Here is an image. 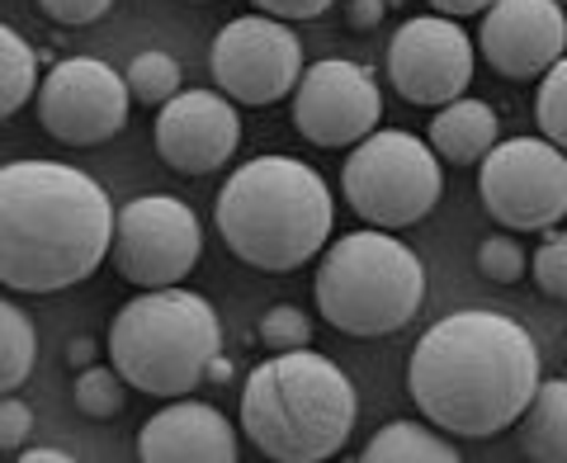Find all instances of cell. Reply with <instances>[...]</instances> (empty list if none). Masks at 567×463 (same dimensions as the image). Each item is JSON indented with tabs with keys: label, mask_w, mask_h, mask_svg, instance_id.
I'll use <instances>...</instances> for the list:
<instances>
[{
	"label": "cell",
	"mask_w": 567,
	"mask_h": 463,
	"mask_svg": "<svg viewBox=\"0 0 567 463\" xmlns=\"http://www.w3.org/2000/svg\"><path fill=\"white\" fill-rule=\"evenodd\" d=\"M539 383L535 336L516 317L487 308L440 317L406 364V393L416 412L458 440H492L511 431Z\"/></svg>",
	"instance_id": "cell-1"
},
{
	"label": "cell",
	"mask_w": 567,
	"mask_h": 463,
	"mask_svg": "<svg viewBox=\"0 0 567 463\" xmlns=\"http://www.w3.org/2000/svg\"><path fill=\"white\" fill-rule=\"evenodd\" d=\"M118 208L110 189L62 162L0 171V279L10 294H62L110 260Z\"/></svg>",
	"instance_id": "cell-2"
},
{
	"label": "cell",
	"mask_w": 567,
	"mask_h": 463,
	"mask_svg": "<svg viewBox=\"0 0 567 463\" xmlns=\"http://www.w3.org/2000/svg\"><path fill=\"white\" fill-rule=\"evenodd\" d=\"M336 227L327 181L298 156H251L218 194V237L241 265L265 275L303 270Z\"/></svg>",
	"instance_id": "cell-3"
},
{
	"label": "cell",
	"mask_w": 567,
	"mask_h": 463,
	"mask_svg": "<svg viewBox=\"0 0 567 463\" xmlns=\"http://www.w3.org/2000/svg\"><path fill=\"white\" fill-rule=\"evenodd\" d=\"M354 383L312 346L260 360L241 383V431L275 463H322L354 431Z\"/></svg>",
	"instance_id": "cell-4"
},
{
	"label": "cell",
	"mask_w": 567,
	"mask_h": 463,
	"mask_svg": "<svg viewBox=\"0 0 567 463\" xmlns=\"http://www.w3.org/2000/svg\"><path fill=\"white\" fill-rule=\"evenodd\" d=\"M223 354V322L204 294L181 284L142 289L110 327V364L147 398H185Z\"/></svg>",
	"instance_id": "cell-5"
},
{
	"label": "cell",
	"mask_w": 567,
	"mask_h": 463,
	"mask_svg": "<svg viewBox=\"0 0 567 463\" xmlns=\"http://www.w3.org/2000/svg\"><path fill=\"white\" fill-rule=\"evenodd\" d=\"M317 308L341 336H393L425 302V265L388 227H360L331 241L312 279Z\"/></svg>",
	"instance_id": "cell-6"
},
{
	"label": "cell",
	"mask_w": 567,
	"mask_h": 463,
	"mask_svg": "<svg viewBox=\"0 0 567 463\" xmlns=\"http://www.w3.org/2000/svg\"><path fill=\"white\" fill-rule=\"evenodd\" d=\"M341 189L360 223L402 232L431 218V208L445 194V171H440V152L431 147V137L421 142L416 133L379 128L350 147Z\"/></svg>",
	"instance_id": "cell-7"
},
{
	"label": "cell",
	"mask_w": 567,
	"mask_h": 463,
	"mask_svg": "<svg viewBox=\"0 0 567 463\" xmlns=\"http://www.w3.org/2000/svg\"><path fill=\"white\" fill-rule=\"evenodd\" d=\"M477 194L506 232H548L567 218V152L544 133L496 142L483 156Z\"/></svg>",
	"instance_id": "cell-8"
},
{
	"label": "cell",
	"mask_w": 567,
	"mask_h": 463,
	"mask_svg": "<svg viewBox=\"0 0 567 463\" xmlns=\"http://www.w3.org/2000/svg\"><path fill=\"white\" fill-rule=\"evenodd\" d=\"M204 256V227L194 208L171 194H142L118 208L110 260L133 289H171L194 275Z\"/></svg>",
	"instance_id": "cell-9"
},
{
	"label": "cell",
	"mask_w": 567,
	"mask_h": 463,
	"mask_svg": "<svg viewBox=\"0 0 567 463\" xmlns=\"http://www.w3.org/2000/svg\"><path fill=\"white\" fill-rule=\"evenodd\" d=\"M213 81H218L223 95H233L237 104H265L289 100V91H298L303 81V43L289 29V20H275V14H241V20H227L213 39L208 52Z\"/></svg>",
	"instance_id": "cell-10"
},
{
	"label": "cell",
	"mask_w": 567,
	"mask_h": 463,
	"mask_svg": "<svg viewBox=\"0 0 567 463\" xmlns=\"http://www.w3.org/2000/svg\"><path fill=\"white\" fill-rule=\"evenodd\" d=\"M128 76L104 58H62L39 85V123L66 147H100L128 123Z\"/></svg>",
	"instance_id": "cell-11"
},
{
	"label": "cell",
	"mask_w": 567,
	"mask_h": 463,
	"mask_svg": "<svg viewBox=\"0 0 567 463\" xmlns=\"http://www.w3.org/2000/svg\"><path fill=\"white\" fill-rule=\"evenodd\" d=\"M477 48L450 14H416L388 39V81L406 104H450L468 91Z\"/></svg>",
	"instance_id": "cell-12"
},
{
	"label": "cell",
	"mask_w": 567,
	"mask_h": 463,
	"mask_svg": "<svg viewBox=\"0 0 567 463\" xmlns=\"http://www.w3.org/2000/svg\"><path fill=\"white\" fill-rule=\"evenodd\" d=\"M383 91L369 66L346 58H322L303 71L293 91V128L317 147H354L379 133Z\"/></svg>",
	"instance_id": "cell-13"
},
{
	"label": "cell",
	"mask_w": 567,
	"mask_h": 463,
	"mask_svg": "<svg viewBox=\"0 0 567 463\" xmlns=\"http://www.w3.org/2000/svg\"><path fill=\"white\" fill-rule=\"evenodd\" d=\"M477 52L506 81H539L567 58V6L558 0H496L477 29Z\"/></svg>",
	"instance_id": "cell-14"
},
{
	"label": "cell",
	"mask_w": 567,
	"mask_h": 463,
	"mask_svg": "<svg viewBox=\"0 0 567 463\" xmlns=\"http://www.w3.org/2000/svg\"><path fill=\"white\" fill-rule=\"evenodd\" d=\"M233 95L181 91L156 114V156L181 175L223 171L241 147V119Z\"/></svg>",
	"instance_id": "cell-15"
},
{
	"label": "cell",
	"mask_w": 567,
	"mask_h": 463,
	"mask_svg": "<svg viewBox=\"0 0 567 463\" xmlns=\"http://www.w3.org/2000/svg\"><path fill=\"white\" fill-rule=\"evenodd\" d=\"M137 459L147 463H233L237 431L218 407L171 398L162 412L137 431Z\"/></svg>",
	"instance_id": "cell-16"
},
{
	"label": "cell",
	"mask_w": 567,
	"mask_h": 463,
	"mask_svg": "<svg viewBox=\"0 0 567 463\" xmlns=\"http://www.w3.org/2000/svg\"><path fill=\"white\" fill-rule=\"evenodd\" d=\"M496 110L487 100H473V95H458L450 104H440V114L431 119V147L440 152V162L450 166H477L483 156L496 147Z\"/></svg>",
	"instance_id": "cell-17"
},
{
	"label": "cell",
	"mask_w": 567,
	"mask_h": 463,
	"mask_svg": "<svg viewBox=\"0 0 567 463\" xmlns=\"http://www.w3.org/2000/svg\"><path fill=\"white\" fill-rule=\"evenodd\" d=\"M520 450L535 463H567V379L539 383L520 416Z\"/></svg>",
	"instance_id": "cell-18"
},
{
	"label": "cell",
	"mask_w": 567,
	"mask_h": 463,
	"mask_svg": "<svg viewBox=\"0 0 567 463\" xmlns=\"http://www.w3.org/2000/svg\"><path fill=\"white\" fill-rule=\"evenodd\" d=\"M364 463H458V450L421 421H388L364 444Z\"/></svg>",
	"instance_id": "cell-19"
},
{
	"label": "cell",
	"mask_w": 567,
	"mask_h": 463,
	"mask_svg": "<svg viewBox=\"0 0 567 463\" xmlns=\"http://www.w3.org/2000/svg\"><path fill=\"white\" fill-rule=\"evenodd\" d=\"M39 52L24 43L20 29H0V114L14 119L29 100H39Z\"/></svg>",
	"instance_id": "cell-20"
},
{
	"label": "cell",
	"mask_w": 567,
	"mask_h": 463,
	"mask_svg": "<svg viewBox=\"0 0 567 463\" xmlns=\"http://www.w3.org/2000/svg\"><path fill=\"white\" fill-rule=\"evenodd\" d=\"M39 364V331L20 302H0V388L14 393Z\"/></svg>",
	"instance_id": "cell-21"
},
{
	"label": "cell",
	"mask_w": 567,
	"mask_h": 463,
	"mask_svg": "<svg viewBox=\"0 0 567 463\" xmlns=\"http://www.w3.org/2000/svg\"><path fill=\"white\" fill-rule=\"evenodd\" d=\"M128 379L114 369V364H85L76 373V388H71V398L91 421H110L123 412V402H128Z\"/></svg>",
	"instance_id": "cell-22"
},
{
	"label": "cell",
	"mask_w": 567,
	"mask_h": 463,
	"mask_svg": "<svg viewBox=\"0 0 567 463\" xmlns=\"http://www.w3.org/2000/svg\"><path fill=\"white\" fill-rule=\"evenodd\" d=\"M181 62L171 58V52H156V48H147V52H137V58L128 62V91L142 100V104H166V100H175L181 95Z\"/></svg>",
	"instance_id": "cell-23"
},
{
	"label": "cell",
	"mask_w": 567,
	"mask_h": 463,
	"mask_svg": "<svg viewBox=\"0 0 567 463\" xmlns=\"http://www.w3.org/2000/svg\"><path fill=\"white\" fill-rule=\"evenodd\" d=\"M535 119H539V133H544L548 142H558V147L567 152V58H558V62L539 76Z\"/></svg>",
	"instance_id": "cell-24"
},
{
	"label": "cell",
	"mask_w": 567,
	"mask_h": 463,
	"mask_svg": "<svg viewBox=\"0 0 567 463\" xmlns=\"http://www.w3.org/2000/svg\"><path fill=\"white\" fill-rule=\"evenodd\" d=\"M312 341V322L303 308H293V302H279L260 317V346L279 354V350H303Z\"/></svg>",
	"instance_id": "cell-25"
},
{
	"label": "cell",
	"mask_w": 567,
	"mask_h": 463,
	"mask_svg": "<svg viewBox=\"0 0 567 463\" xmlns=\"http://www.w3.org/2000/svg\"><path fill=\"white\" fill-rule=\"evenodd\" d=\"M477 270H483V279H492V284H516L529 270V256L520 251V241L511 237V232H496V237H487L477 246Z\"/></svg>",
	"instance_id": "cell-26"
},
{
	"label": "cell",
	"mask_w": 567,
	"mask_h": 463,
	"mask_svg": "<svg viewBox=\"0 0 567 463\" xmlns=\"http://www.w3.org/2000/svg\"><path fill=\"white\" fill-rule=\"evenodd\" d=\"M529 270H535V284L548 298L567 302V227L548 232V237L539 241V251L529 256Z\"/></svg>",
	"instance_id": "cell-27"
},
{
	"label": "cell",
	"mask_w": 567,
	"mask_h": 463,
	"mask_svg": "<svg viewBox=\"0 0 567 463\" xmlns=\"http://www.w3.org/2000/svg\"><path fill=\"white\" fill-rule=\"evenodd\" d=\"M29 431H33L29 402H20L14 393H6V402H0V454H6V459H20Z\"/></svg>",
	"instance_id": "cell-28"
},
{
	"label": "cell",
	"mask_w": 567,
	"mask_h": 463,
	"mask_svg": "<svg viewBox=\"0 0 567 463\" xmlns=\"http://www.w3.org/2000/svg\"><path fill=\"white\" fill-rule=\"evenodd\" d=\"M39 10L48 14L52 24H95L114 10V0H39Z\"/></svg>",
	"instance_id": "cell-29"
},
{
	"label": "cell",
	"mask_w": 567,
	"mask_h": 463,
	"mask_svg": "<svg viewBox=\"0 0 567 463\" xmlns=\"http://www.w3.org/2000/svg\"><path fill=\"white\" fill-rule=\"evenodd\" d=\"M251 6H260L265 14H275V20H317V14H327L331 0H251Z\"/></svg>",
	"instance_id": "cell-30"
},
{
	"label": "cell",
	"mask_w": 567,
	"mask_h": 463,
	"mask_svg": "<svg viewBox=\"0 0 567 463\" xmlns=\"http://www.w3.org/2000/svg\"><path fill=\"white\" fill-rule=\"evenodd\" d=\"M388 14V0H346V20L350 29H374Z\"/></svg>",
	"instance_id": "cell-31"
},
{
	"label": "cell",
	"mask_w": 567,
	"mask_h": 463,
	"mask_svg": "<svg viewBox=\"0 0 567 463\" xmlns=\"http://www.w3.org/2000/svg\"><path fill=\"white\" fill-rule=\"evenodd\" d=\"M435 14H450V20H468V14H487L496 0H431Z\"/></svg>",
	"instance_id": "cell-32"
},
{
	"label": "cell",
	"mask_w": 567,
	"mask_h": 463,
	"mask_svg": "<svg viewBox=\"0 0 567 463\" xmlns=\"http://www.w3.org/2000/svg\"><path fill=\"white\" fill-rule=\"evenodd\" d=\"M24 463H71L66 450H24Z\"/></svg>",
	"instance_id": "cell-33"
},
{
	"label": "cell",
	"mask_w": 567,
	"mask_h": 463,
	"mask_svg": "<svg viewBox=\"0 0 567 463\" xmlns=\"http://www.w3.org/2000/svg\"><path fill=\"white\" fill-rule=\"evenodd\" d=\"M91 354H95V341H76V346H71V364L85 369V360H91Z\"/></svg>",
	"instance_id": "cell-34"
},
{
	"label": "cell",
	"mask_w": 567,
	"mask_h": 463,
	"mask_svg": "<svg viewBox=\"0 0 567 463\" xmlns=\"http://www.w3.org/2000/svg\"><path fill=\"white\" fill-rule=\"evenodd\" d=\"M208 379H213V383H227V379H233V373H227V360H223V354L208 364Z\"/></svg>",
	"instance_id": "cell-35"
},
{
	"label": "cell",
	"mask_w": 567,
	"mask_h": 463,
	"mask_svg": "<svg viewBox=\"0 0 567 463\" xmlns=\"http://www.w3.org/2000/svg\"><path fill=\"white\" fill-rule=\"evenodd\" d=\"M398 6H402V0H388V10H398Z\"/></svg>",
	"instance_id": "cell-36"
},
{
	"label": "cell",
	"mask_w": 567,
	"mask_h": 463,
	"mask_svg": "<svg viewBox=\"0 0 567 463\" xmlns=\"http://www.w3.org/2000/svg\"><path fill=\"white\" fill-rule=\"evenodd\" d=\"M563 6H567V0H563Z\"/></svg>",
	"instance_id": "cell-37"
}]
</instances>
